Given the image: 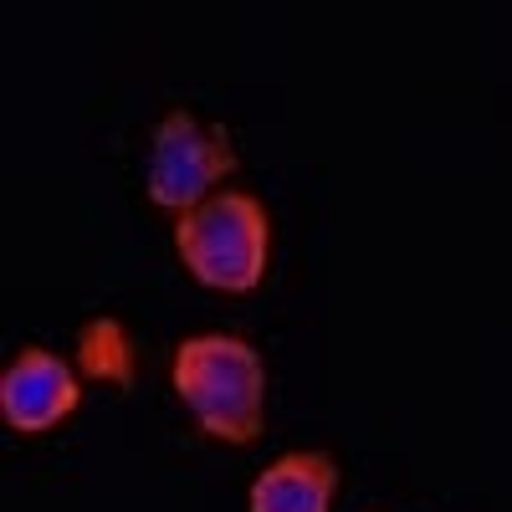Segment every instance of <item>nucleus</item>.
<instances>
[{
    "label": "nucleus",
    "mask_w": 512,
    "mask_h": 512,
    "mask_svg": "<svg viewBox=\"0 0 512 512\" xmlns=\"http://www.w3.org/2000/svg\"><path fill=\"white\" fill-rule=\"evenodd\" d=\"M175 395L205 436L251 446L267 425V364L236 333H195L175 349Z\"/></svg>",
    "instance_id": "nucleus-1"
},
{
    "label": "nucleus",
    "mask_w": 512,
    "mask_h": 512,
    "mask_svg": "<svg viewBox=\"0 0 512 512\" xmlns=\"http://www.w3.org/2000/svg\"><path fill=\"white\" fill-rule=\"evenodd\" d=\"M175 251L195 282L216 287V292H251L267 277L272 216L246 190L210 195L205 205L185 210L175 221Z\"/></svg>",
    "instance_id": "nucleus-2"
},
{
    "label": "nucleus",
    "mask_w": 512,
    "mask_h": 512,
    "mask_svg": "<svg viewBox=\"0 0 512 512\" xmlns=\"http://www.w3.org/2000/svg\"><path fill=\"white\" fill-rule=\"evenodd\" d=\"M236 149L221 123H200L190 108L164 113L154 128V154H149V200L159 210H185L205 205L226 175H236Z\"/></svg>",
    "instance_id": "nucleus-3"
},
{
    "label": "nucleus",
    "mask_w": 512,
    "mask_h": 512,
    "mask_svg": "<svg viewBox=\"0 0 512 512\" xmlns=\"http://www.w3.org/2000/svg\"><path fill=\"white\" fill-rule=\"evenodd\" d=\"M77 400H82L77 374L52 349H21V359L0 379V415L21 436H41L62 425L77 410Z\"/></svg>",
    "instance_id": "nucleus-4"
},
{
    "label": "nucleus",
    "mask_w": 512,
    "mask_h": 512,
    "mask_svg": "<svg viewBox=\"0 0 512 512\" xmlns=\"http://www.w3.org/2000/svg\"><path fill=\"white\" fill-rule=\"evenodd\" d=\"M338 492V461L328 451H287L251 482L246 512H328Z\"/></svg>",
    "instance_id": "nucleus-5"
},
{
    "label": "nucleus",
    "mask_w": 512,
    "mask_h": 512,
    "mask_svg": "<svg viewBox=\"0 0 512 512\" xmlns=\"http://www.w3.org/2000/svg\"><path fill=\"white\" fill-rule=\"evenodd\" d=\"M77 364L88 379L113 384V390H134V344L118 318H93L77 333Z\"/></svg>",
    "instance_id": "nucleus-6"
}]
</instances>
